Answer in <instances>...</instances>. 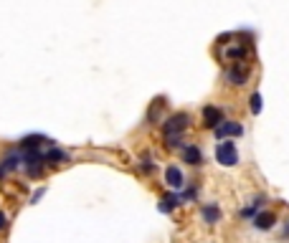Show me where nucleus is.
I'll return each instance as SVG.
<instances>
[{
  "mask_svg": "<svg viewBox=\"0 0 289 243\" xmlns=\"http://www.w3.org/2000/svg\"><path fill=\"white\" fill-rule=\"evenodd\" d=\"M188 124H190V116L185 114V112H178V114H173L168 122H165V127H162V132H165V144L168 147H180V137H183V132L188 130Z\"/></svg>",
  "mask_w": 289,
  "mask_h": 243,
  "instance_id": "nucleus-1",
  "label": "nucleus"
},
{
  "mask_svg": "<svg viewBox=\"0 0 289 243\" xmlns=\"http://www.w3.org/2000/svg\"><path fill=\"white\" fill-rule=\"evenodd\" d=\"M216 160L221 162V165H226V168H233L236 162H238L236 144H233V142H218V147H216Z\"/></svg>",
  "mask_w": 289,
  "mask_h": 243,
  "instance_id": "nucleus-2",
  "label": "nucleus"
},
{
  "mask_svg": "<svg viewBox=\"0 0 289 243\" xmlns=\"http://www.w3.org/2000/svg\"><path fill=\"white\" fill-rule=\"evenodd\" d=\"M228 81L236 84V86L246 84V81H249V66H246V64H233L228 68Z\"/></svg>",
  "mask_w": 289,
  "mask_h": 243,
  "instance_id": "nucleus-3",
  "label": "nucleus"
},
{
  "mask_svg": "<svg viewBox=\"0 0 289 243\" xmlns=\"http://www.w3.org/2000/svg\"><path fill=\"white\" fill-rule=\"evenodd\" d=\"M203 119H205V127H208V130H216L223 122V112L218 106H205L203 109Z\"/></svg>",
  "mask_w": 289,
  "mask_h": 243,
  "instance_id": "nucleus-4",
  "label": "nucleus"
},
{
  "mask_svg": "<svg viewBox=\"0 0 289 243\" xmlns=\"http://www.w3.org/2000/svg\"><path fill=\"white\" fill-rule=\"evenodd\" d=\"M165 180H168V185H170V188H175V190H180V188L185 185L183 170H180V168H175V165H170L168 170H165Z\"/></svg>",
  "mask_w": 289,
  "mask_h": 243,
  "instance_id": "nucleus-5",
  "label": "nucleus"
},
{
  "mask_svg": "<svg viewBox=\"0 0 289 243\" xmlns=\"http://www.w3.org/2000/svg\"><path fill=\"white\" fill-rule=\"evenodd\" d=\"M44 157H46L49 165H64V162H69V154H66L64 150L54 147V144H49V150L44 152Z\"/></svg>",
  "mask_w": 289,
  "mask_h": 243,
  "instance_id": "nucleus-6",
  "label": "nucleus"
},
{
  "mask_svg": "<svg viewBox=\"0 0 289 243\" xmlns=\"http://www.w3.org/2000/svg\"><path fill=\"white\" fill-rule=\"evenodd\" d=\"M216 134H218V137H226V134L241 137V134H243V127L236 124V122H226V124H218V127H216Z\"/></svg>",
  "mask_w": 289,
  "mask_h": 243,
  "instance_id": "nucleus-7",
  "label": "nucleus"
},
{
  "mask_svg": "<svg viewBox=\"0 0 289 243\" xmlns=\"http://www.w3.org/2000/svg\"><path fill=\"white\" fill-rule=\"evenodd\" d=\"M254 226H256L259 230H269V228L274 226V216H271V213H256V216H254Z\"/></svg>",
  "mask_w": 289,
  "mask_h": 243,
  "instance_id": "nucleus-8",
  "label": "nucleus"
},
{
  "mask_svg": "<svg viewBox=\"0 0 289 243\" xmlns=\"http://www.w3.org/2000/svg\"><path fill=\"white\" fill-rule=\"evenodd\" d=\"M178 202H180V198L178 195H165L162 200H160V213H170V210H175L178 208Z\"/></svg>",
  "mask_w": 289,
  "mask_h": 243,
  "instance_id": "nucleus-9",
  "label": "nucleus"
},
{
  "mask_svg": "<svg viewBox=\"0 0 289 243\" xmlns=\"http://www.w3.org/2000/svg\"><path fill=\"white\" fill-rule=\"evenodd\" d=\"M183 154H185V162H190V165H200V162H203V154H200V150H198L195 144L185 147Z\"/></svg>",
  "mask_w": 289,
  "mask_h": 243,
  "instance_id": "nucleus-10",
  "label": "nucleus"
},
{
  "mask_svg": "<svg viewBox=\"0 0 289 243\" xmlns=\"http://www.w3.org/2000/svg\"><path fill=\"white\" fill-rule=\"evenodd\" d=\"M203 218H205V220H213V223H216V220L221 218V210H218L216 206H205V208H203Z\"/></svg>",
  "mask_w": 289,
  "mask_h": 243,
  "instance_id": "nucleus-11",
  "label": "nucleus"
},
{
  "mask_svg": "<svg viewBox=\"0 0 289 243\" xmlns=\"http://www.w3.org/2000/svg\"><path fill=\"white\" fill-rule=\"evenodd\" d=\"M243 56H246V48H243V46H231V48L226 51V58H231V61L243 58Z\"/></svg>",
  "mask_w": 289,
  "mask_h": 243,
  "instance_id": "nucleus-12",
  "label": "nucleus"
},
{
  "mask_svg": "<svg viewBox=\"0 0 289 243\" xmlns=\"http://www.w3.org/2000/svg\"><path fill=\"white\" fill-rule=\"evenodd\" d=\"M249 106H251V112H254V114H259V112H261V94H259V92H256V94H251Z\"/></svg>",
  "mask_w": 289,
  "mask_h": 243,
  "instance_id": "nucleus-13",
  "label": "nucleus"
},
{
  "mask_svg": "<svg viewBox=\"0 0 289 243\" xmlns=\"http://www.w3.org/2000/svg\"><path fill=\"white\" fill-rule=\"evenodd\" d=\"M259 213V202H256V206H251V208H243V218H254Z\"/></svg>",
  "mask_w": 289,
  "mask_h": 243,
  "instance_id": "nucleus-14",
  "label": "nucleus"
},
{
  "mask_svg": "<svg viewBox=\"0 0 289 243\" xmlns=\"http://www.w3.org/2000/svg\"><path fill=\"white\" fill-rule=\"evenodd\" d=\"M44 192H46L44 188H41V190H36V192H33V198H31V202H38L41 198H44Z\"/></svg>",
  "mask_w": 289,
  "mask_h": 243,
  "instance_id": "nucleus-15",
  "label": "nucleus"
},
{
  "mask_svg": "<svg viewBox=\"0 0 289 243\" xmlns=\"http://www.w3.org/2000/svg\"><path fill=\"white\" fill-rule=\"evenodd\" d=\"M8 226V218H6V213H0V230H3Z\"/></svg>",
  "mask_w": 289,
  "mask_h": 243,
  "instance_id": "nucleus-16",
  "label": "nucleus"
}]
</instances>
